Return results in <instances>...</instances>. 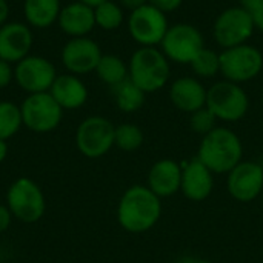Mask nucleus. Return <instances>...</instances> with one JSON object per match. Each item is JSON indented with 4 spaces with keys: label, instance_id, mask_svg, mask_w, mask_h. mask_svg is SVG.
Listing matches in <instances>:
<instances>
[{
    "label": "nucleus",
    "instance_id": "obj_23",
    "mask_svg": "<svg viewBox=\"0 0 263 263\" xmlns=\"http://www.w3.org/2000/svg\"><path fill=\"white\" fill-rule=\"evenodd\" d=\"M96 72L102 82H105L111 86H114L129 77V71H128L126 65L123 63V60L112 54L102 55V59L96 68Z\"/></svg>",
    "mask_w": 263,
    "mask_h": 263
},
{
    "label": "nucleus",
    "instance_id": "obj_36",
    "mask_svg": "<svg viewBox=\"0 0 263 263\" xmlns=\"http://www.w3.org/2000/svg\"><path fill=\"white\" fill-rule=\"evenodd\" d=\"M6 154H8V145H6V140H2V139H0V162H3V160H5Z\"/></svg>",
    "mask_w": 263,
    "mask_h": 263
},
{
    "label": "nucleus",
    "instance_id": "obj_1",
    "mask_svg": "<svg viewBox=\"0 0 263 263\" xmlns=\"http://www.w3.org/2000/svg\"><path fill=\"white\" fill-rule=\"evenodd\" d=\"M160 216V200L146 186H131L120 199L119 223L129 233H143L154 227Z\"/></svg>",
    "mask_w": 263,
    "mask_h": 263
},
{
    "label": "nucleus",
    "instance_id": "obj_9",
    "mask_svg": "<svg viewBox=\"0 0 263 263\" xmlns=\"http://www.w3.org/2000/svg\"><path fill=\"white\" fill-rule=\"evenodd\" d=\"M55 77L54 65L42 55H26L14 68V80L28 94L48 92Z\"/></svg>",
    "mask_w": 263,
    "mask_h": 263
},
{
    "label": "nucleus",
    "instance_id": "obj_33",
    "mask_svg": "<svg viewBox=\"0 0 263 263\" xmlns=\"http://www.w3.org/2000/svg\"><path fill=\"white\" fill-rule=\"evenodd\" d=\"M9 17V5L6 0H0V26L8 22Z\"/></svg>",
    "mask_w": 263,
    "mask_h": 263
},
{
    "label": "nucleus",
    "instance_id": "obj_15",
    "mask_svg": "<svg viewBox=\"0 0 263 263\" xmlns=\"http://www.w3.org/2000/svg\"><path fill=\"white\" fill-rule=\"evenodd\" d=\"M228 190L231 196L240 202H250L256 199L263 190V170L253 162L239 163L230 171Z\"/></svg>",
    "mask_w": 263,
    "mask_h": 263
},
{
    "label": "nucleus",
    "instance_id": "obj_13",
    "mask_svg": "<svg viewBox=\"0 0 263 263\" xmlns=\"http://www.w3.org/2000/svg\"><path fill=\"white\" fill-rule=\"evenodd\" d=\"M100 46L88 37H71L62 49V63L72 74L96 71L102 59Z\"/></svg>",
    "mask_w": 263,
    "mask_h": 263
},
{
    "label": "nucleus",
    "instance_id": "obj_21",
    "mask_svg": "<svg viewBox=\"0 0 263 263\" xmlns=\"http://www.w3.org/2000/svg\"><path fill=\"white\" fill-rule=\"evenodd\" d=\"M60 0H25L23 12L26 22L34 28H48L59 20Z\"/></svg>",
    "mask_w": 263,
    "mask_h": 263
},
{
    "label": "nucleus",
    "instance_id": "obj_35",
    "mask_svg": "<svg viewBox=\"0 0 263 263\" xmlns=\"http://www.w3.org/2000/svg\"><path fill=\"white\" fill-rule=\"evenodd\" d=\"M262 2L263 0H240L242 8H243L245 11H248V12H251L253 9H256Z\"/></svg>",
    "mask_w": 263,
    "mask_h": 263
},
{
    "label": "nucleus",
    "instance_id": "obj_31",
    "mask_svg": "<svg viewBox=\"0 0 263 263\" xmlns=\"http://www.w3.org/2000/svg\"><path fill=\"white\" fill-rule=\"evenodd\" d=\"M11 219H12V214H11L9 208L5 205H0V233L6 231L9 228Z\"/></svg>",
    "mask_w": 263,
    "mask_h": 263
},
{
    "label": "nucleus",
    "instance_id": "obj_18",
    "mask_svg": "<svg viewBox=\"0 0 263 263\" xmlns=\"http://www.w3.org/2000/svg\"><path fill=\"white\" fill-rule=\"evenodd\" d=\"M211 171L200 162V159L191 160L182 171V191L191 200H203L213 190Z\"/></svg>",
    "mask_w": 263,
    "mask_h": 263
},
{
    "label": "nucleus",
    "instance_id": "obj_34",
    "mask_svg": "<svg viewBox=\"0 0 263 263\" xmlns=\"http://www.w3.org/2000/svg\"><path fill=\"white\" fill-rule=\"evenodd\" d=\"M146 2H148V0H122L123 6L129 8L131 11H134V9H137V8H140V6L146 5Z\"/></svg>",
    "mask_w": 263,
    "mask_h": 263
},
{
    "label": "nucleus",
    "instance_id": "obj_32",
    "mask_svg": "<svg viewBox=\"0 0 263 263\" xmlns=\"http://www.w3.org/2000/svg\"><path fill=\"white\" fill-rule=\"evenodd\" d=\"M250 14H251V17H253L254 26H257L259 29H262L263 31V2L256 8V9H253Z\"/></svg>",
    "mask_w": 263,
    "mask_h": 263
},
{
    "label": "nucleus",
    "instance_id": "obj_6",
    "mask_svg": "<svg viewBox=\"0 0 263 263\" xmlns=\"http://www.w3.org/2000/svg\"><path fill=\"white\" fill-rule=\"evenodd\" d=\"M206 108L219 119L236 122L248 111V97L234 82H219L206 91Z\"/></svg>",
    "mask_w": 263,
    "mask_h": 263
},
{
    "label": "nucleus",
    "instance_id": "obj_12",
    "mask_svg": "<svg viewBox=\"0 0 263 263\" xmlns=\"http://www.w3.org/2000/svg\"><path fill=\"white\" fill-rule=\"evenodd\" d=\"M162 48L170 59L179 63H191L203 48V37L194 26L177 23L168 28L162 40Z\"/></svg>",
    "mask_w": 263,
    "mask_h": 263
},
{
    "label": "nucleus",
    "instance_id": "obj_11",
    "mask_svg": "<svg viewBox=\"0 0 263 263\" xmlns=\"http://www.w3.org/2000/svg\"><path fill=\"white\" fill-rule=\"evenodd\" d=\"M254 22L248 11L240 8H230L223 11L214 23V37L223 48H234L253 34Z\"/></svg>",
    "mask_w": 263,
    "mask_h": 263
},
{
    "label": "nucleus",
    "instance_id": "obj_16",
    "mask_svg": "<svg viewBox=\"0 0 263 263\" xmlns=\"http://www.w3.org/2000/svg\"><path fill=\"white\" fill-rule=\"evenodd\" d=\"M57 22L65 34L71 37H85L96 26L94 8L77 0L62 8Z\"/></svg>",
    "mask_w": 263,
    "mask_h": 263
},
{
    "label": "nucleus",
    "instance_id": "obj_29",
    "mask_svg": "<svg viewBox=\"0 0 263 263\" xmlns=\"http://www.w3.org/2000/svg\"><path fill=\"white\" fill-rule=\"evenodd\" d=\"M12 79H14V69L11 68V63L0 59V89L6 88Z\"/></svg>",
    "mask_w": 263,
    "mask_h": 263
},
{
    "label": "nucleus",
    "instance_id": "obj_14",
    "mask_svg": "<svg viewBox=\"0 0 263 263\" xmlns=\"http://www.w3.org/2000/svg\"><path fill=\"white\" fill-rule=\"evenodd\" d=\"M32 46V32L28 25L20 22H6L0 26V59L8 63H18L29 55Z\"/></svg>",
    "mask_w": 263,
    "mask_h": 263
},
{
    "label": "nucleus",
    "instance_id": "obj_25",
    "mask_svg": "<svg viewBox=\"0 0 263 263\" xmlns=\"http://www.w3.org/2000/svg\"><path fill=\"white\" fill-rule=\"evenodd\" d=\"M94 17H96V25H99L103 29H116L122 25L123 22V12L119 5L114 2L108 0L103 2L102 5L94 8Z\"/></svg>",
    "mask_w": 263,
    "mask_h": 263
},
{
    "label": "nucleus",
    "instance_id": "obj_10",
    "mask_svg": "<svg viewBox=\"0 0 263 263\" xmlns=\"http://www.w3.org/2000/svg\"><path fill=\"white\" fill-rule=\"evenodd\" d=\"M128 28L136 42L145 46H153L162 43L168 31V22L165 12L153 5H143L131 12Z\"/></svg>",
    "mask_w": 263,
    "mask_h": 263
},
{
    "label": "nucleus",
    "instance_id": "obj_5",
    "mask_svg": "<svg viewBox=\"0 0 263 263\" xmlns=\"http://www.w3.org/2000/svg\"><path fill=\"white\" fill-rule=\"evenodd\" d=\"M23 125L34 133H49L59 126L63 116V108L48 92L29 94L22 106Z\"/></svg>",
    "mask_w": 263,
    "mask_h": 263
},
{
    "label": "nucleus",
    "instance_id": "obj_4",
    "mask_svg": "<svg viewBox=\"0 0 263 263\" xmlns=\"http://www.w3.org/2000/svg\"><path fill=\"white\" fill-rule=\"evenodd\" d=\"M6 203L14 217L25 223H34L45 214V197L35 182L28 177L15 180L8 193Z\"/></svg>",
    "mask_w": 263,
    "mask_h": 263
},
{
    "label": "nucleus",
    "instance_id": "obj_28",
    "mask_svg": "<svg viewBox=\"0 0 263 263\" xmlns=\"http://www.w3.org/2000/svg\"><path fill=\"white\" fill-rule=\"evenodd\" d=\"M214 120H216V116L208 109V108H202V109H197L196 112H193V117H191V126L196 133H200V134H208L210 131L214 129Z\"/></svg>",
    "mask_w": 263,
    "mask_h": 263
},
{
    "label": "nucleus",
    "instance_id": "obj_7",
    "mask_svg": "<svg viewBox=\"0 0 263 263\" xmlns=\"http://www.w3.org/2000/svg\"><path fill=\"white\" fill-rule=\"evenodd\" d=\"M114 125L100 116H92L85 119L76 133V143L79 151L89 157L97 159L105 156L114 145Z\"/></svg>",
    "mask_w": 263,
    "mask_h": 263
},
{
    "label": "nucleus",
    "instance_id": "obj_24",
    "mask_svg": "<svg viewBox=\"0 0 263 263\" xmlns=\"http://www.w3.org/2000/svg\"><path fill=\"white\" fill-rule=\"evenodd\" d=\"M23 125L20 106L11 102H0V139L8 140Z\"/></svg>",
    "mask_w": 263,
    "mask_h": 263
},
{
    "label": "nucleus",
    "instance_id": "obj_26",
    "mask_svg": "<svg viewBox=\"0 0 263 263\" xmlns=\"http://www.w3.org/2000/svg\"><path fill=\"white\" fill-rule=\"evenodd\" d=\"M143 142V134L139 126L131 123H123L116 128L114 145H117L123 151H134Z\"/></svg>",
    "mask_w": 263,
    "mask_h": 263
},
{
    "label": "nucleus",
    "instance_id": "obj_37",
    "mask_svg": "<svg viewBox=\"0 0 263 263\" xmlns=\"http://www.w3.org/2000/svg\"><path fill=\"white\" fill-rule=\"evenodd\" d=\"M79 2H82V3H85V5H88L91 8H96V6H99L103 2H108V0H79Z\"/></svg>",
    "mask_w": 263,
    "mask_h": 263
},
{
    "label": "nucleus",
    "instance_id": "obj_17",
    "mask_svg": "<svg viewBox=\"0 0 263 263\" xmlns=\"http://www.w3.org/2000/svg\"><path fill=\"white\" fill-rule=\"evenodd\" d=\"M49 94L63 109H77L83 106L88 99V89L85 83L74 74L57 76Z\"/></svg>",
    "mask_w": 263,
    "mask_h": 263
},
{
    "label": "nucleus",
    "instance_id": "obj_20",
    "mask_svg": "<svg viewBox=\"0 0 263 263\" xmlns=\"http://www.w3.org/2000/svg\"><path fill=\"white\" fill-rule=\"evenodd\" d=\"M170 96L173 103L186 112H196L206 105V91L196 79L183 77L176 80L171 86Z\"/></svg>",
    "mask_w": 263,
    "mask_h": 263
},
{
    "label": "nucleus",
    "instance_id": "obj_22",
    "mask_svg": "<svg viewBox=\"0 0 263 263\" xmlns=\"http://www.w3.org/2000/svg\"><path fill=\"white\" fill-rule=\"evenodd\" d=\"M111 88L117 106L125 112H134L140 109L145 102V92L129 77Z\"/></svg>",
    "mask_w": 263,
    "mask_h": 263
},
{
    "label": "nucleus",
    "instance_id": "obj_30",
    "mask_svg": "<svg viewBox=\"0 0 263 263\" xmlns=\"http://www.w3.org/2000/svg\"><path fill=\"white\" fill-rule=\"evenodd\" d=\"M148 2H149V5H153L157 9H160L162 12L174 11L182 3V0H148Z\"/></svg>",
    "mask_w": 263,
    "mask_h": 263
},
{
    "label": "nucleus",
    "instance_id": "obj_27",
    "mask_svg": "<svg viewBox=\"0 0 263 263\" xmlns=\"http://www.w3.org/2000/svg\"><path fill=\"white\" fill-rule=\"evenodd\" d=\"M191 66L196 71V74L202 77H211L217 71H220V55L208 48H202L193 59Z\"/></svg>",
    "mask_w": 263,
    "mask_h": 263
},
{
    "label": "nucleus",
    "instance_id": "obj_38",
    "mask_svg": "<svg viewBox=\"0 0 263 263\" xmlns=\"http://www.w3.org/2000/svg\"><path fill=\"white\" fill-rule=\"evenodd\" d=\"M177 263H211L208 260H200V259H191V257H185L182 260H179Z\"/></svg>",
    "mask_w": 263,
    "mask_h": 263
},
{
    "label": "nucleus",
    "instance_id": "obj_19",
    "mask_svg": "<svg viewBox=\"0 0 263 263\" xmlns=\"http://www.w3.org/2000/svg\"><path fill=\"white\" fill-rule=\"evenodd\" d=\"M148 188L156 196H171L177 193L182 185V170L173 160H160L157 162L148 176Z\"/></svg>",
    "mask_w": 263,
    "mask_h": 263
},
{
    "label": "nucleus",
    "instance_id": "obj_3",
    "mask_svg": "<svg viewBox=\"0 0 263 263\" xmlns=\"http://www.w3.org/2000/svg\"><path fill=\"white\" fill-rule=\"evenodd\" d=\"M128 71L129 79L143 92L160 89L170 77V65L165 55L151 46L140 48L133 54Z\"/></svg>",
    "mask_w": 263,
    "mask_h": 263
},
{
    "label": "nucleus",
    "instance_id": "obj_8",
    "mask_svg": "<svg viewBox=\"0 0 263 263\" xmlns=\"http://www.w3.org/2000/svg\"><path fill=\"white\" fill-rule=\"evenodd\" d=\"M262 52L250 45L228 48L220 54V71L234 83L254 79L262 71Z\"/></svg>",
    "mask_w": 263,
    "mask_h": 263
},
{
    "label": "nucleus",
    "instance_id": "obj_2",
    "mask_svg": "<svg viewBox=\"0 0 263 263\" xmlns=\"http://www.w3.org/2000/svg\"><path fill=\"white\" fill-rule=\"evenodd\" d=\"M199 159L211 173L231 171L240 163L242 143L233 131L227 128H214L203 137Z\"/></svg>",
    "mask_w": 263,
    "mask_h": 263
},
{
    "label": "nucleus",
    "instance_id": "obj_39",
    "mask_svg": "<svg viewBox=\"0 0 263 263\" xmlns=\"http://www.w3.org/2000/svg\"><path fill=\"white\" fill-rule=\"evenodd\" d=\"M262 200H263V190H262Z\"/></svg>",
    "mask_w": 263,
    "mask_h": 263
}]
</instances>
